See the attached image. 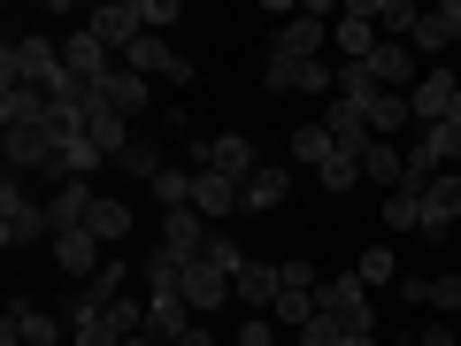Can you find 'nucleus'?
Returning <instances> with one entry per match:
<instances>
[{
	"mask_svg": "<svg viewBox=\"0 0 461 346\" xmlns=\"http://www.w3.org/2000/svg\"><path fill=\"white\" fill-rule=\"evenodd\" d=\"M62 77H69V62H62L54 39H39V32L8 39V54H0V85H39V93H54Z\"/></svg>",
	"mask_w": 461,
	"mask_h": 346,
	"instance_id": "f257e3e1",
	"label": "nucleus"
},
{
	"mask_svg": "<svg viewBox=\"0 0 461 346\" xmlns=\"http://www.w3.org/2000/svg\"><path fill=\"white\" fill-rule=\"evenodd\" d=\"M315 315H330L339 331H377V308H369V285L354 278V269H339V278L315 285Z\"/></svg>",
	"mask_w": 461,
	"mask_h": 346,
	"instance_id": "f03ea898",
	"label": "nucleus"
},
{
	"mask_svg": "<svg viewBox=\"0 0 461 346\" xmlns=\"http://www.w3.org/2000/svg\"><path fill=\"white\" fill-rule=\"evenodd\" d=\"M0 239H8V254H16V247H32V239H54V223H47V200H32L16 178L0 185Z\"/></svg>",
	"mask_w": 461,
	"mask_h": 346,
	"instance_id": "7ed1b4c3",
	"label": "nucleus"
},
{
	"mask_svg": "<svg viewBox=\"0 0 461 346\" xmlns=\"http://www.w3.org/2000/svg\"><path fill=\"white\" fill-rule=\"evenodd\" d=\"M193 169H215V178H230V185H247L254 169H262V147H254L247 132H215L208 147H193Z\"/></svg>",
	"mask_w": 461,
	"mask_h": 346,
	"instance_id": "20e7f679",
	"label": "nucleus"
},
{
	"mask_svg": "<svg viewBox=\"0 0 461 346\" xmlns=\"http://www.w3.org/2000/svg\"><path fill=\"white\" fill-rule=\"evenodd\" d=\"M85 32H93L100 47L115 54V62H123V54H131L139 39H147V16H139L131 0H100V8H85Z\"/></svg>",
	"mask_w": 461,
	"mask_h": 346,
	"instance_id": "39448f33",
	"label": "nucleus"
},
{
	"mask_svg": "<svg viewBox=\"0 0 461 346\" xmlns=\"http://www.w3.org/2000/svg\"><path fill=\"white\" fill-rule=\"evenodd\" d=\"M339 23V8H323V0H308L293 23H277V39H269V54H308V62H323V32Z\"/></svg>",
	"mask_w": 461,
	"mask_h": 346,
	"instance_id": "423d86ee",
	"label": "nucleus"
},
{
	"mask_svg": "<svg viewBox=\"0 0 461 346\" xmlns=\"http://www.w3.org/2000/svg\"><path fill=\"white\" fill-rule=\"evenodd\" d=\"M269 85L277 93H339V69L330 62H308V54H269Z\"/></svg>",
	"mask_w": 461,
	"mask_h": 346,
	"instance_id": "0eeeda50",
	"label": "nucleus"
},
{
	"mask_svg": "<svg viewBox=\"0 0 461 346\" xmlns=\"http://www.w3.org/2000/svg\"><path fill=\"white\" fill-rule=\"evenodd\" d=\"M415 200H423V239H446V231L461 223V169H438Z\"/></svg>",
	"mask_w": 461,
	"mask_h": 346,
	"instance_id": "6e6552de",
	"label": "nucleus"
},
{
	"mask_svg": "<svg viewBox=\"0 0 461 346\" xmlns=\"http://www.w3.org/2000/svg\"><path fill=\"white\" fill-rule=\"evenodd\" d=\"M330 39H339L346 62H369V47H377V0H346L339 23H330Z\"/></svg>",
	"mask_w": 461,
	"mask_h": 346,
	"instance_id": "1a4fd4ad",
	"label": "nucleus"
},
{
	"mask_svg": "<svg viewBox=\"0 0 461 346\" xmlns=\"http://www.w3.org/2000/svg\"><path fill=\"white\" fill-rule=\"evenodd\" d=\"M123 69H139V77H169V85H193V62H185L177 47H169V39H139L131 54H123Z\"/></svg>",
	"mask_w": 461,
	"mask_h": 346,
	"instance_id": "9d476101",
	"label": "nucleus"
},
{
	"mask_svg": "<svg viewBox=\"0 0 461 346\" xmlns=\"http://www.w3.org/2000/svg\"><path fill=\"white\" fill-rule=\"evenodd\" d=\"M362 69L377 77V93H400V85H423V77H415V47H408V39H377Z\"/></svg>",
	"mask_w": 461,
	"mask_h": 346,
	"instance_id": "9b49d317",
	"label": "nucleus"
},
{
	"mask_svg": "<svg viewBox=\"0 0 461 346\" xmlns=\"http://www.w3.org/2000/svg\"><path fill=\"white\" fill-rule=\"evenodd\" d=\"M323 132L339 139L346 154H369V147H377V139H369V115H362V100H339V93L323 100Z\"/></svg>",
	"mask_w": 461,
	"mask_h": 346,
	"instance_id": "f8f14e48",
	"label": "nucleus"
},
{
	"mask_svg": "<svg viewBox=\"0 0 461 346\" xmlns=\"http://www.w3.org/2000/svg\"><path fill=\"white\" fill-rule=\"evenodd\" d=\"M208 239H215V231H200V208H169L154 247H169L177 262H200V254H208Z\"/></svg>",
	"mask_w": 461,
	"mask_h": 346,
	"instance_id": "ddd939ff",
	"label": "nucleus"
},
{
	"mask_svg": "<svg viewBox=\"0 0 461 346\" xmlns=\"http://www.w3.org/2000/svg\"><path fill=\"white\" fill-rule=\"evenodd\" d=\"M285 193H293V169L285 162H262L247 185H239V215H262V208H285Z\"/></svg>",
	"mask_w": 461,
	"mask_h": 346,
	"instance_id": "4468645a",
	"label": "nucleus"
},
{
	"mask_svg": "<svg viewBox=\"0 0 461 346\" xmlns=\"http://www.w3.org/2000/svg\"><path fill=\"white\" fill-rule=\"evenodd\" d=\"M408 47H415V54H446V47H461V0H438V8H423V23H415Z\"/></svg>",
	"mask_w": 461,
	"mask_h": 346,
	"instance_id": "2eb2a0df",
	"label": "nucleus"
},
{
	"mask_svg": "<svg viewBox=\"0 0 461 346\" xmlns=\"http://www.w3.org/2000/svg\"><path fill=\"white\" fill-rule=\"evenodd\" d=\"M62 315L47 308H8V331H0V346H62Z\"/></svg>",
	"mask_w": 461,
	"mask_h": 346,
	"instance_id": "dca6fc26",
	"label": "nucleus"
},
{
	"mask_svg": "<svg viewBox=\"0 0 461 346\" xmlns=\"http://www.w3.org/2000/svg\"><path fill=\"white\" fill-rule=\"evenodd\" d=\"M93 208H100V193H93V185H54V193H47V223L54 231H85V223H93Z\"/></svg>",
	"mask_w": 461,
	"mask_h": 346,
	"instance_id": "f3484780",
	"label": "nucleus"
},
{
	"mask_svg": "<svg viewBox=\"0 0 461 346\" xmlns=\"http://www.w3.org/2000/svg\"><path fill=\"white\" fill-rule=\"evenodd\" d=\"M185 300H193V315H215L230 300V269H215L208 254L200 262H185Z\"/></svg>",
	"mask_w": 461,
	"mask_h": 346,
	"instance_id": "a211bd4d",
	"label": "nucleus"
},
{
	"mask_svg": "<svg viewBox=\"0 0 461 346\" xmlns=\"http://www.w3.org/2000/svg\"><path fill=\"white\" fill-rule=\"evenodd\" d=\"M62 62H69V77H77V85H100V77H108V69H115V54L100 47V39L85 32V23H77V32L62 39Z\"/></svg>",
	"mask_w": 461,
	"mask_h": 346,
	"instance_id": "6ab92c4d",
	"label": "nucleus"
},
{
	"mask_svg": "<svg viewBox=\"0 0 461 346\" xmlns=\"http://www.w3.org/2000/svg\"><path fill=\"white\" fill-rule=\"evenodd\" d=\"M193 323H200V315H193V300H185V293H162V300H147V339H154V346H177Z\"/></svg>",
	"mask_w": 461,
	"mask_h": 346,
	"instance_id": "aec40b11",
	"label": "nucleus"
},
{
	"mask_svg": "<svg viewBox=\"0 0 461 346\" xmlns=\"http://www.w3.org/2000/svg\"><path fill=\"white\" fill-rule=\"evenodd\" d=\"M100 262H108V254H100L93 231H54V269H69V285H85Z\"/></svg>",
	"mask_w": 461,
	"mask_h": 346,
	"instance_id": "412c9836",
	"label": "nucleus"
},
{
	"mask_svg": "<svg viewBox=\"0 0 461 346\" xmlns=\"http://www.w3.org/2000/svg\"><path fill=\"white\" fill-rule=\"evenodd\" d=\"M454 93H461V77H454V69H430V77H423V85L408 93L415 123H423V132H430V123H446V108H454Z\"/></svg>",
	"mask_w": 461,
	"mask_h": 346,
	"instance_id": "4be33fe9",
	"label": "nucleus"
},
{
	"mask_svg": "<svg viewBox=\"0 0 461 346\" xmlns=\"http://www.w3.org/2000/svg\"><path fill=\"white\" fill-rule=\"evenodd\" d=\"M277 293H285V269H269V262H247L239 278H230V300H247L254 315L277 308Z\"/></svg>",
	"mask_w": 461,
	"mask_h": 346,
	"instance_id": "5701e85b",
	"label": "nucleus"
},
{
	"mask_svg": "<svg viewBox=\"0 0 461 346\" xmlns=\"http://www.w3.org/2000/svg\"><path fill=\"white\" fill-rule=\"evenodd\" d=\"M93 100H100V108H115V115H123V123H131V115L147 108V85H139V69H123V62H115L108 77L93 85Z\"/></svg>",
	"mask_w": 461,
	"mask_h": 346,
	"instance_id": "b1692460",
	"label": "nucleus"
},
{
	"mask_svg": "<svg viewBox=\"0 0 461 346\" xmlns=\"http://www.w3.org/2000/svg\"><path fill=\"white\" fill-rule=\"evenodd\" d=\"M0 123H8V132L47 123V93H39V85H0Z\"/></svg>",
	"mask_w": 461,
	"mask_h": 346,
	"instance_id": "393cba45",
	"label": "nucleus"
},
{
	"mask_svg": "<svg viewBox=\"0 0 461 346\" xmlns=\"http://www.w3.org/2000/svg\"><path fill=\"white\" fill-rule=\"evenodd\" d=\"M362 115H369V139H400V132L415 123L408 93H377V100H362Z\"/></svg>",
	"mask_w": 461,
	"mask_h": 346,
	"instance_id": "a878e982",
	"label": "nucleus"
},
{
	"mask_svg": "<svg viewBox=\"0 0 461 346\" xmlns=\"http://www.w3.org/2000/svg\"><path fill=\"white\" fill-rule=\"evenodd\" d=\"M139 285H147V300H162V293H185V262L169 247H147V262H139Z\"/></svg>",
	"mask_w": 461,
	"mask_h": 346,
	"instance_id": "bb28decb",
	"label": "nucleus"
},
{
	"mask_svg": "<svg viewBox=\"0 0 461 346\" xmlns=\"http://www.w3.org/2000/svg\"><path fill=\"white\" fill-rule=\"evenodd\" d=\"M85 139H93V147H100V154L115 162V154L131 147V123H123L115 108H100V100H93V108H85Z\"/></svg>",
	"mask_w": 461,
	"mask_h": 346,
	"instance_id": "cd10ccee",
	"label": "nucleus"
},
{
	"mask_svg": "<svg viewBox=\"0 0 461 346\" xmlns=\"http://www.w3.org/2000/svg\"><path fill=\"white\" fill-rule=\"evenodd\" d=\"M362 178L377 185V193H400V178H408V154H400L393 139H377V147L362 154Z\"/></svg>",
	"mask_w": 461,
	"mask_h": 346,
	"instance_id": "c85d7f7f",
	"label": "nucleus"
},
{
	"mask_svg": "<svg viewBox=\"0 0 461 346\" xmlns=\"http://www.w3.org/2000/svg\"><path fill=\"white\" fill-rule=\"evenodd\" d=\"M193 208H200V215H239V185H230V178H215V169H200Z\"/></svg>",
	"mask_w": 461,
	"mask_h": 346,
	"instance_id": "c756f323",
	"label": "nucleus"
},
{
	"mask_svg": "<svg viewBox=\"0 0 461 346\" xmlns=\"http://www.w3.org/2000/svg\"><path fill=\"white\" fill-rule=\"evenodd\" d=\"M330 154H339V139H330L323 123H300V132H293V162H300V169H323Z\"/></svg>",
	"mask_w": 461,
	"mask_h": 346,
	"instance_id": "7c9ffc66",
	"label": "nucleus"
},
{
	"mask_svg": "<svg viewBox=\"0 0 461 346\" xmlns=\"http://www.w3.org/2000/svg\"><path fill=\"white\" fill-rule=\"evenodd\" d=\"M100 239V247H123V239H131V208H123V200H100L93 208V223H85Z\"/></svg>",
	"mask_w": 461,
	"mask_h": 346,
	"instance_id": "2f4dec72",
	"label": "nucleus"
},
{
	"mask_svg": "<svg viewBox=\"0 0 461 346\" xmlns=\"http://www.w3.org/2000/svg\"><path fill=\"white\" fill-rule=\"evenodd\" d=\"M193 185H200V169H162L147 193L162 200V215H169V208H193Z\"/></svg>",
	"mask_w": 461,
	"mask_h": 346,
	"instance_id": "473e14b6",
	"label": "nucleus"
},
{
	"mask_svg": "<svg viewBox=\"0 0 461 346\" xmlns=\"http://www.w3.org/2000/svg\"><path fill=\"white\" fill-rule=\"evenodd\" d=\"M415 23H423L415 0H384V8H377V39H415Z\"/></svg>",
	"mask_w": 461,
	"mask_h": 346,
	"instance_id": "72a5a7b5",
	"label": "nucleus"
},
{
	"mask_svg": "<svg viewBox=\"0 0 461 346\" xmlns=\"http://www.w3.org/2000/svg\"><path fill=\"white\" fill-rule=\"evenodd\" d=\"M315 178H323V193H354V185H362V154H330V162L323 169H315Z\"/></svg>",
	"mask_w": 461,
	"mask_h": 346,
	"instance_id": "f704fd0d",
	"label": "nucleus"
},
{
	"mask_svg": "<svg viewBox=\"0 0 461 346\" xmlns=\"http://www.w3.org/2000/svg\"><path fill=\"white\" fill-rule=\"evenodd\" d=\"M384 231H423V200L415 193H384Z\"/></svg>",
	"mask_w": 461,
	"mask_h": 346,
	"instance_id": "c9c22d12",
	"label": "nucleus"
},
{
	"mask_svg": "<svg viewBox=\"0 0 461 346\" xmlns=\"http://www.w3.org/2000/svg\"><path fill=\"white\" fill-rule=\"evenodd\" d=\"M354 278H362L369 293H377V285H393V278H400V262H393V247H369L362 262H354Z\"/></svg>",
	"mask_w": 461,
	"mask_h": 346,
	"instance_id": "e433bc0d",
	"label": "nucleus"
},
{
	"mask_svg": "<svg viewBox=\"0 0 461 346\" xmlns=\"http://www.w3.org/2000/svg\"><path fill=\"white\" fill-rule=\"evenodd\" d=\"M423 147H430V162H438V169H454L461 162V123H430Z\"/></svg>",
	"mask_w": 461,
	"mask_h": 346,
	"instance_id": "4c0bfd02",
	"label": "nucleus"
},
{
	"mask_svg": "<svg viewBox=\"0 0 461 346\" xmlns=\"http://www.w3.org/2000/svg\"><path fill=\"white\" fill-rule=\"evenodd\" d=\"M230 346H277V331H269V315H247V323L230 331Z\"/></svg>",
	"mask_w": 461,
	"mask_h": 346,
	"instance_id": "58836bf2",
	"label": "nucleus"
},
{
	"mask_svg": "<svg viewBox=\"0 0 461 346\" xmlns=\"http://www.w3.org/2000/svg\"><path fill=\"white\" fill-rule=\"evenodd\" d=\"M430 308L461 315V278H454V269H446V278H430Z\"/></svg>",
	"mask_w": 461,
	"mask_h": 346,
	"instance_id": "ea45409f",
	"label": "nucleus"
},
{
	"mask_svg": "<svg viewBox=\"0 0 461 346\" xmlns=\"http://www.w3.org/2000/svg\"><path fill=\"white\" fill-rule=\"evenodd\" d=\"M339 339H346V331H339V323H330V315H315V323H308V331H300V346H339Z\"/></svg>",
	"mask_w": 461,
	"mask_h": 346,
	"instance_id": "a19ab883",
	"label": "nucleus"
},
{
	"mask_svg": "<svg viewBox=\"0 0 461 346\" xmlns=\"http://www.w3.org/2000/svg\"><path fill=\"white\" fill-rule=\"evenodd\" d=\"M139 16H147V32H154V39H162V23H177V0H147Z\"/></svg>",
	"mask_w": 461,
	"mask_h": 346,
	"instance_id": "79ce46f5",
	"label": "nucleus"
},
{
	"mask_svg": "<svg viewBox=\"0 0 461 346\" xmlns=\"http://www.w3.org/2000/svg\"><path fill=\"white\" fill-rule=\"evenodd\" d=\"M400 300L408 308H430V278H400Z\"/></svg>",
	"mask_w": 461,
	"mask_h": 346,
	"instance_id": "37998d69",
	"label": "nucleus"
},
{
	"mask_svg": "<svg viewBox=\"0 0 461 346\" xmlns=\"http://www.w3.org/2000/svg\"><path fill=\"white\" fill-rule=\"evenodd\" d=\"M77 346H123V339H115L108 323H77Z\"/></svg>",
	"mask_w": 461,
	"mask_h": 346,
	"instance_id": "c03bdc74",
	"label": "nucleus"
},
{
	"mask_svg": "<svg viewBox=\"0 0 461 346\" xmlns=\"http://www.w3.org/2000/svg\"><path fill=\"white\" fill-rule=\"evenodd\" d=\"M415 346H454V331H446V323H430V331H415Z\"/></svg>",
	"mask_w": 461,
	"mask_h": 346,
	"instance_id": "a18cd8bd",
	"label": "nucleus"
},
{
	"mask_svg": "<svg viewBox=\"0 0 461 346\" xmlns=\"http://www.w3.org/2000/svg\"><path fill=\"white\" fill-rule=\"evenodd\" d=\"M177 346H215V331H208V315H200V323H193V331H185V339H177Z\"/></svg>",
	"mask_w": 461,
	"mask_h": 346,
	"instance_id": "49530a36",
	"label": "nucleus"
},
{
	"mask_svg": "<svg viewBox=\"0 0 461 346\" xmlns=\"http://www.w3.org/2000/svg\"><path fill=\"white\" fill-rule=\"evenodd\" d=\"M339 346H377V331H346V339Z\"/></svg>",
	"mask_w": 461,
	"mask_h": 346,
	"instance_id": "de8ad7c7",
	"label": "nucleus"
},
{
	"mask_svg": "<svg viewBox=\"0 0 461 346\" xmlns=\"http://www.w3.org/2000/svg\"><path fill=\"white\" fill-rule=\"evenodd\" d=\"M446 123H461V93H454V108H446Z\"/></svg>",
	"mask_w": 461,
	"mask_h": 346,
	"instance_id": "09e8293b",
	"label": "nucleus"
},
{
	"mask_svg": "<svg viewBox=\"0 0 461 346\" xmlns=\"http://www.w3.org/2000/svg\"><path fill=\"white\" fill-rule=\"evenodd\" d=\"M123 346H154V339H123Z\"/></svg>",
	"mask_w": 461,
	"mask_h": 346,
	"instance_id": "8fccbe9b",
	"label": "nucleus"
}]
</instances>
